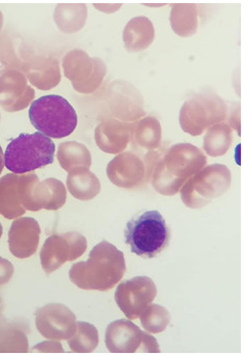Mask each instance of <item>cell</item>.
I'll return each instance as SVG.
<instances>
[{
  "label": "cell",
  "mask_w": 244,
  "mask_h": 355,
  "mask_svg": "<svg viewBox=\"0 0 244 355\" xmlns=\"http://www.w3.org/2000/svg\"><path fill=\"white\" fill-rule=\"evenodd\" d=\"M35 324L42 337L59 341L70 339L77 329L73 312L60 303H51L36 310Z\"/></svg>",
  "instance_id": "obj_13"
},
{
  "label": "cell",
  "mask_w": 244,
  "mask_h": 355,
  "mask_svg": "<svg viewBox=\"0 0 244 355\" xmlns=\"http://www.w3.org/2000/svg\"><path fill=\"white\" fill-rule=\"evenodd\" d=\"M232 128L226 123H220L207 128L203 141V149L207 155L218 157L224 155L232 145Z\"/></svg>",
  "instance_id": "obj_24"
},
{
  "label": "cell",
  "mask_w": 244,
  "mask_h": 355,
  "mask_svg": "<svg viewBox=\"0 0 244 355\" xmlns=\"http://www.w3.org/2000/svg\"><path fill=\"white\" fill-rule=\"evenodd\" d=\"M32 350L36 354H65V350L59 340H51V341H44L36 344Z\"/></svg>",
  "instance_id": "obj_30"
},
{
  "label": "cell",
  "mask_w": 244,
  "mask_h": 355,
  "mask_svg": "<svg viewBox=\"0 0 244 355\" xmlns=\"http://www.w3.org/2000/svg\"><path fill=\"white\" fill-rule=\"evenodd\" d=\"M29 119L33 127L49 138H65L77 127L76 111L61 96H44L31 103Z\"/></svg>",
  "instance_id": "obj_5"
},
{
  "label": "cell",
  "mask_w": 244,
  "mask_h": 355,
  "mask_svg": "<svg viewBox=\"0 0 244 355\" xmlns=\"http://www.w3.org/2000/svg\"><path fill=\"white\" fill-rule=\"evenodd\" d=\"M14 272V265L10 261L0 257V286L8 284L12 279Z\"/></svg>",
  "instance_id": "obj_31"
},
{
  "label": "cell",
  "mask_w": 244,
  "mask_h": 355,
  "mask_svg": "<svg viewBox=\"0 0 244 355\" xmlns=\"http://www.w3.org/2000/svg\"><path fill=\"white\" fill-rule=\"evenodd\" d=\"M125 270L123 253L112 243L103 241L92 250L89 260L71 267L69 277L81 290L107 292L121 282Z\"/></svg>",
  "instance_id": "obj_1"
},
{
  "label": "cell",
  "mask_w": 244,
  "mask_h": 355,
  "mask_svg": "<svg viewBox=\"0 0 244 355\" xmlns=\"http://www.w3.org/2000/svg\"><path fill=\"white\" fill-rule=\"evenodd\" d=\"M121 4H95V8L101 12H105V14H111V12H115V10L121 8Z\"/></svg>",
  "instance_id": "obj_32"
},
{
  "label": "cell",
  "mask_w": 244,
  "mask_h": 355,
  "mask_svg": "<svg viewBox=\"0 0 244 355\" xmlns=\"http://www.w3.org/2000/svg\"><path fill=\"white\" fill-rule=\"evenodd\" d=\"M22 70L26 78L42 91L53 89L61 81L60 64L55 58L44 55L31 58L23 64Z\"/></svg>",
  "instance_id": "obj_17"
},
{
  "label": "cell",
  "mask_w": 244,
  "mask_h": 355,
  "mask_svg": "<svg viewBox=\"0 0 244 355\" xmlns=\"http://www.w3.org/2000/svg\"><path fill=\"white\" fill-rule=\"evenodd\" d=\"M55 151V143L42 132L21 134L8 144L4 166L14 174H27L53 164Z\"/></svg>",
  "instance_id": "obj_4"
},
{
  "label": "cell",
  "mask_w": 244,
  "mask_h": 355,
  "mask_svg": "<svg viewBox=\"0 0 244 355\" xmlns=\"http://www.w3.org/2000/svg\"><path fill=\"white\" fill-rule=\"evenodd\" d=\"M124 236L132 253L152 259L170 245L171 230L159 211H147L128 222Z\"/></svg>",
  "instance_id": "obj_3"
},
{
  "label": "cell",
  "mask_w": 244,
  "mask_h": 355,
  "mask_svg": "<svg viewBox=\"0 0 244 355\" xmlns=\"http://www.w3.org/2000/svg\"><path fill=\"white\" fill-rule=\"evenodd\" d=\"M19 177L12 173L0 178V215L6 219H17L26 213L19 196Z\"/></svg>",
  "instance_id": "obj_19"
},
{
  "label": "cell",
  "mask_w": 244,
  "mask_h": 355,
  "mask_svg": "<svg viewBox=\"0 0 244 355\" xmlns=\"http://www.w3.org/2000/svg\"><path fill=\"white\" fill-rule=\"evenodd\" d=\"M157 288L148 277H136L122 282L115 292V302L130 320L140 318L142 312L153 302Z\"/></svg>",
  "instance_id": "obj_12"
},
{
  "label": "cell",
  "mask_w": 244,
  "mask_h": 355,
  "mask_svg": "<svg viewBox=\"0 0 244 355\" xmlns=\"http://www.w3.org/2000/svg\"><path fill=\"white\" fill-rule=\"evenodd\" d=\"M4 168V153L2 151L1 146H0V175H1L2 171Z\"/></svg>",
  "instance_id": "obj_33"
},
{
  "label": "cell",
  "mask_w": 244,
  "mask_h": 355,
  "mask_svg": "<svg viewBox=\"0 0 244 355\" xmlns=\"http://www.w3.org/2000/svg\"><path fill=\"white\" fill-rule=\"evenodd\" d=\"M132 138L139 146L154 150L162 143V125L155 117H145L142 121L132 125Z\"/></svg>",
  "instance_id": "obj_25"
},
{
  "label": "cell",
  "mask_w": 244,
  "mask_h": 355,
  "mask_svg": "<svg viewBox=\"0 0 244 355\" xmlns=\"http://www.w3.org/2000/svg\"><path fill=\"white\" fill-rule=\"evenodd\" d=\"M35 97L27 78L18 70H8L0 76V107L8 112L27 108Z\"/></svg>",
  "instance_id": "obj_14"
},
{
  "label": "cell",
  "mask_w": 244,
  "mask_h": 355,
  "mask_svg": "<svg viewBox=\"0 0 244 355\" xmlns=\"http://www.w3.org/2000/svg\"><path fill=\"white\" fill-rule=\"evenodd\" d=\"M105 343L111 354H160L157 340L128 320L111 322Z\"/></svg>",
  "instance_id": "obj_9"
},
{
  "label": "cell",
  "mask_w": 244,
  "mask_h": 355,
  "mask_svg": "<svg viewBox=\"0 0 244 355\" xmlns=\"http://www.w3.org/2000/svg\"><path fill=\"white\" fill-rule=\"evenodd\" d=\"M0 311H1V299H0Z\"/></svg>",
  "instance_id": "obj_36"
},
{
  "label": "cell",
  "mask_w": 244,
  "mask_h": 355,
  "mask_svg": "<svg viewBox=\"0 0 244 355\" xmlns=\"http://www.w3.org/2000/svg\"><path fill=\"white\" fill-rule=\"evenodd\" d=\"M153 24L146 17H137L126 25L123 42L128 51H141L147 49L154 40Z\"/></svg>",
  "instance_id": "obj_20"
},
{
  "label": "cell",
  "mask_w": 244,
  "mask_h": 355,
  "mask_svg": "<svg viewBox=\"0 0 244 355\" xmlns=\"http://www.w3.org/2000/svg\"><path fill=\"white\" fill-rule=\"evenodd\" d=\"M132 125L116 119L103 121L96 128V143L104 153H121L132 139Z\"/></svg>",
  "instance_id": "obj_18"
},
{
  "label": "cell",
  "mask_w": 244,
  "mask_h": 355,
  "mask_svg": "<svg viewBox=\"0 0 244 355\" xmlns=\"http://www.w3.org/2000/svg\"><path fill=\"white\" fill-rule=\"evenodd\" d=\"M2 233H3V228H2V225L0 224V239H1Z\"/></svg>",
  "instance_id": "obj_35"
},
{
  "label": "cell",
  "mask_w": 244,
  "mask_h": 355,
  "mask_svg": "<svg viewBox=\"0 0 244 355\" xmlns=\"http://www.w3.org/2000/svg\"><path fill=\"white\" fill-rule=\"evenodd\" d=\"M64 73L78 93L91 94L103 83L106 66L98 58H89L85 51H69L63 59Z\"/></svg>",
  "instance_id": "obj_10"
},
{
  "label": "cell",
  "mask_w": 244,
  "mask_h": 355,
  "mask_svg": "<svg viewBox=\"0 0 244 355\" xmlns=\"http://www.w3.org/2000/svg\"><path fill=\"white\" fill-rule=\"evenodd\" d=\"M141 324L148 333L159 334L166 330L171 314L164 306L150 304L140 315Z\"/></svg>",
  "instance_id": "obj_29"
},
{
  "label": "cell",
  "mask_w": 244,
  "mask_h": 355,
  "mask_svg": "<svg viewBox=\"0 0 244 355\" xmlns=\"http://www.w3.org/2000/svg\"><path fill=\"white\" fill-rule=\"evenodd\" d=\"M87 8L85 4H59L53 19L55 25L64 33H76L85 24Z\"/></svg>",
  "instance_id": "obj_23"
},
{
  "label": "cell",
  "mask_w": 244,
  "mask_h": 355,
  "mask_svg": "<svg viewBox=\"0 0 244 355\" xmlns=\"http://www.w3.org/2000/svg\"><path fill=\"white\" fill-rule=\"evenodd\" d=\"M29 341L24 331L17 326L0 327V354H27Z\"/></svg>",
  "instance_id": "obj_28"
},
{
  "label": "cell",
  "mask_w": 244,
  "mask_h": 355,
  "mask_svg": "<svg viewBox=\"0 0 244 355\" xmlns=\"http://www.w3.org/2000/svg\"><path fill=\"white\" fill-rule=\"evenodd\" d=\"M207 164L205 154L189 143L173 145L154 168L152 186L162 196H175Z\"/></svg>",
  "instance_id": "obj_2"
},
{
  "label": "cell",
  "mask_w": 244,
  "mask_h": 355,
  "mask_svg": "<svg viewBox=\"0 0 244 355\" xmlns=\"http://www.w3.org/2000/svg\"><path fill=\"white\" fill-rule=\"evenodd\" d=\"M228 107L213 92L197 94L185 102L180 112L182 130L191 136H200L211 125L226 121Z\"/></svg>",
  "instance_id": "obj_7"
},
{
  "label": "cell",
  "mask_w": 244,
  "mask_h": 355,
  "mask_svg": "<svg viewBox=\"0 0 244 355\" xmlns=\"http://www.w3.org/2000/svg\"><path fill=\"white\" fill-rule=\"evenodd\" d=\"M58 162L66 172L69 173L75 168H91L92 155L85 145L68 141L59 145Z\"/></svg>",
  "instance_id": "obj_22"
},
{
  "label": "cell",
  "mask_w": 244,
  "mask_h": 355,
  "mask_svg": "<svg viewBox=\"0 0 244 355\" xmlns=\"http://www.w3.org/2000/svg\"><path fill=\"white\" fill-rule=\"evenodd\" d=\"M70 349L75 354H91L98 345V333L94 324L77 322L76 331L68 339Z\"/></svg>",
  "instance_id": "obj_27"
},
{
  "label": "cell",
  "mask_w": 244,
  "mask_h": 355,
  "mask_svg": "<svg viewBox=\"0 0 244 355\" xmlns=\"http://www.w3.org/2000/svg\"><path fill=\"white\" fill-rule=\"evenodd\" d=\"M42 230L40 224L31 217L15 220L8 232V248L12 256L29 258L37 251Z\"/></svg>",
  "instance_id": "obj_16"
},
{
  "label": "cell",
  "mask_w": 244,
  "mask_h": 355,
  "mask_svg": "<svg viewBox=\"0 0 244 355\" xmlns=\"http://www.w3.org/2000/svg\"><path fill=\"white\" fill-rule=\"evenodd\" d=\"M19 196L26 211H55L61 209L67 200L66 187L60 180L49 178L40 182L34 173L20 175Z\"/></svg>",
  "instance_id": "obj_8"
},
{
  "label": "cell",
  "mask_w": 244,
  "mask_h": 355,
  "mask_svg": "<svg viewBox=\"0 0 244 355\" xmlns=\"http://www.w3.org/2000/svg\"><path fill=\"white\" fill-rule=\"evenodd\" d=\"M67 188L73 198L79 200H91L101 192L100 180L89 168H79L70 171Z\"/></svg>",
  "instance_id": "obj_21"
},
{
  "label": "cell",
  "mask_w": 244,
  "mask_h": 355,
  "mask_svg": "<svg viewBox=\"0 0 244 355\" xmlns=\"http://www.w3.org/2000/svg\"><path fill=\"white\" fill-rule=\"evenodd\" d=\"M0 121H1V115H0Z\"/></svg>",
  "instance_id": "obj_37"
},
{
  "label": "cell",
  "mask_w": 244,
  "mask_h": 355,
  "mask_svg": "<svg viewBox=\"0 0 244 355\" xmlns=\"http://www.w3.org/2000/svg\"><path fill=\"white\" fill-rule=\"evenodd\" d=\"M197 6L194 4H175L171 14V25L177 35L187 37L197 30Z\"/></svg>",
  "instance_id": "obj_26"
},
{
  "label": "cell",
  "mask_w": 244,
  "mask_h": 355,
  "mask_svg": "<svg viewBox=\"0 0 244 355\" xmlns=\"http://www.w3.org/2000/svg\"><path fill=\"white\" fill-rule=\"evenodd\" d=\"M231 180L230 170L224 164L204 166L182 186V200L190 209H201L224 196L230 188Z\"/></svg>",
  "instance_id": "obj_6"
},
{
  "label": "cell",
  "mask_w": 244,
  "mask_h": 355,
  "mask_svg": "<svg viewBox=\"0 0 244 355\" xmlns=\"http://www.w3.org/2000/svg\"><path fill=\"white\" fill-rule=\"evenodd\" d=\"M87 249V239L80 233L51 235L44 241L40 252L42 269L49 275L66 262H71L82 256Z\"/></svg>",
  "instance_id": "obj_11"
},
{
  "label": "cell",
  "mask_w": 244,
  "mask_h": 355,
  "mask_svg": "<svg viewBox=\"0 0 244 355\" xmlns=\"http://www.w3.org/2000/svg\"><path fill=\"white\" fill-rule=\"evenodd\" d=\"M2 26H3V15H2L1 10H0V31H1Z\"/></svg>",
  "instance_id": "obj_34"
},
{
  "label": "cell",
  "mask_w": 244,
  "mask_h": 355,
  "mask_svg": "<svg viewBox=\"0 0 244 355\" xmlns=\"http://www.w3.org/2000/svg\"><path fill=\"white\" fill-rule=\"evenodd\" d=\"M107 176L117 187L132 189L142 183L146 176V168L137 154L121 153L109 162Z\"/></svg>",
  "instance_id": "obj_15"
}]
</instances>
